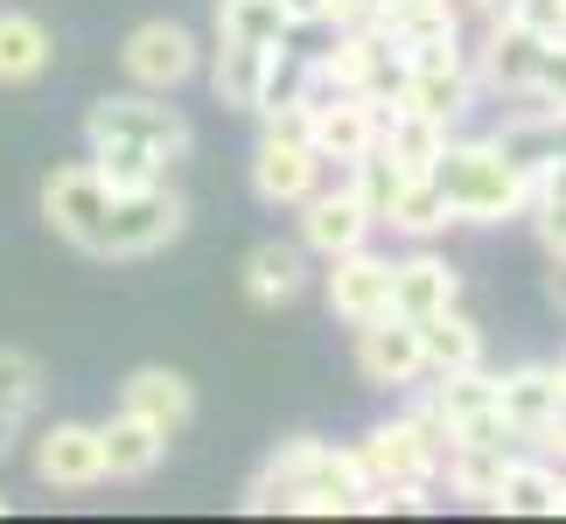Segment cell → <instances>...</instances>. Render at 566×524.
<instances>
[{
	"mask_svg": "<svg viewBox=\"0 0 566 524\" xmlns=\"http://www.w3.org/2000/svg\"><path fill=\"white\" fill-rule=\"evenodd\" d=\"M14 441H21V412H0V462L14 454Z\"/></svg>",
	"mask_w": 566,
	"mask_h": 524,
	"instance_id": "cell-40",
	"label": "cell"
},
{
	"mask_svg": "<svg viewBox=\"0 0 566 524\" xmlns=\"http://www.w3.org/2000/svg\"><path fill=\"white\" fill-rule=\"evenodd\" d=\"M322 161L308 140H294V134H266L259 140V155H252V196L259 203H273V210H294L301 196H315L322 189Z\"/></svg>",
	"mask_w": 566,
	"mask_h": 524,
	"instance_id": "cell-13",
	"label": "cell"
},
{
	"mask_svg": "<svg viewBox=\"0 0 566 524\" xmlns=\"http://www.w3.org/2000/svg\"><path fill=\"white\" fill-rule=\"evenodd\" d=\"M322 294H329V315L336 322H371V315H391V259L371 252V245H350L329 259L322 273Z\"/></svg>",
	"mask_w": 566,
	"mask_h": 524,
	"instance_id": "cell-10",
	"label": "cell"
},
{
	"mask_svg": "<svg viewBox=\"0 0 566 524\" xmlns=\"http://www.w3.org/2000/svg\"><path fill=\"white\" fill-rule=\"evenodd\" d=\"M0 517H8V496H0Z\"/></svg>",
	"mask_w": 566,
	"mask_h": 524,
	"instance_id": "cell-43",
	"label": "cell"
},
{
	"mask_svg": "<svg viewBox=\"0 0 566 524\" xmlns=\"http://www.w3.org/2000/svg\"><path fill=\"white\" fill-rule=\"evenodd\" d=\"M357 462L371 483H433L448 462V427L427 406H412L406 420H385L357 441Z\"/></svg>",
	"mask_w": 566,
	"mask_h": 524,
	"instance_id": "cell-3",
	"label": "cell"
},
{
	"mask_svg": "<svg viewBox=\"0 0 566 524\" xmlns=\"http://www.w3.org/2000/svg\"><path fill=\"white\" fill-rule=\"evenodd\" d=\"M294 29H315V21H329V0H287Z\"/></svg>",
	"mask_w": 566,
	"mask_h": 524,
	"instance_id": "cell-38",
	"label": "cell"
},
{
	"mask_svg": "<svg viewBox=\"0 0 566 524\" xmlns=\"http://www.w3.org/2000/svg\"><path fill=\"white\" fill-rule=\"evenodd\" d=\"M308 287V245H287V238H266L245 259V301L252 308H287V301Z\"/></svg>",
	"mask_w": 566,
	"mask_h": 524,
	"instance_id": "cell-19",
	"label": "cell"
},
{
	"mask_svg": "<svg viewBox=\"0 0 566 524\" xmlns=\"http://www.w3.org/2000/svg\"><path fill=\"white\" fill-rule=\"evenodd\" d=\"M391 105L454 126L475 105V77H469V63H462V71H406V84H399V98H391Z\"/></svg>",
	"mask_w": 566,
	"mask_h": 524,
	"instance_id": "cell-23",
	"label": "cell"
},
{
	"mask_svg": "<svg viewBox=\"0 0 566 524\" xmlns=\"http://www.w3.org/2000/svg\"><path fill=\"white\" fill-rule=\"evenodd\" d=\"M532 196H559L566 203V155H546V168L532 175Z\"/></svg>",
	"mask_w": 566,
	"mask_h": 524,
	"instance_id": "cell-37",
	"label": "cell"
},
{
	"mask_svg": "<svg viewBox=\"0 0 566 524\" xmlns=\"http://www.w3.org/2000/svg\"><path fill=\"white\" fill-rule=\"evenodd\" d=\"M84 140H140V147H155L161 161H182L196 134H189V119L168 105V92H126V98H98L92 105V119H84Z\"/></svg>",
	"mask_w": 566,
	"mask_h": 524,
	"instance_id": "cell-5",
	"label": "cell"
},
{
	"mask_svg": "<svg viewBox=\"0 0 566 524\" xmlns=\"http://www.w3.org/2000/svg\"><path fill=\"white\" fill-rule=\"evenodd\" d=\"M517 448H448V490L462 496V504H496V483H504V462H511Z\"/></svg>",
	"mask_w": 566,
	"mask_h": 524,
	"instance_id": "cell-30",
	"label": "cell"
},
{
	"mask_svg": "<svg viewBox=\"0 0 566 524\" xmlns=\"http://www.w3.org/2000/svg\"><path fill=\"white\" fill-rule=\"evenodd\" d=\"M532 448H538V454H546V462H559V469H566V406H559V412H553V420H546V427H538V433H532Z\"/></svg>",
	"mask_w": 566,
	"mask_h": 524,
	"instance_id": "cell-36",
	"label": "cell"
},
{
	"mask_svg": "<svg viewBox=\"0 0 566 524\" xmlns=\"http://www.w3.org/2000/svg\"><path fill=\"white\" fill-rule=\"evenodd\" d=\"M553 385H559V399H566V349L553 357Z\"/></svg>",
	"mask_w": 566,
	"mask_h": 524,
	"instance_id": "cell-41",
	"label": "cell"
},
{
	"mask_svg": "<svg viewBox=\"0 0 566 524\" xmlns=\"http://www.w3.org/2000/svg\"><path fill=\"white\" fill-rule=\"evenodd\" d=\"M294 35L287 0H217V42H259V50H280Z\"/></svg>",
	"mask_w": 566,
	"mask_h": 524,
	"instance_id": "cell-27",
	"label": "cell"
},
{
	"mask_svg": "<svg viewBox=\"0 0 566 524\" xmlns=\"http://www.w3.org/2000/svg\"><path fill=\"white\" fill-rule=\"evenodd\" d=\"M98 448H105V475H113V483H147L168 454V433L134 420V412H113V420L98 427Z\"/></svg>",
	"mask_w": 566,
	"mask_h": 524,
	"instance_id": "cell-20",
	"label": "cell"
},
{
	"mask_svg": "<svg viewBox=\"0 0 566 524\" xmlns=\"http://www.w3.org/2000/svg\"><path fill=\"white\" fill-rule=\"evenodd\" d=\"M378 147H385V155L399 161L406 175H427L433 161H441V147H448V126L427 119V113H406V105H391L385 126H378Z\"/></svg>",
	"mask_w": 566,
	"mask_h": 524,
	"instance_id": "cell-25",
	"label": "cell"
},
{
	"mask_svg": "<svg viewBox=\"0 0 566 524\" xmlns=\"http://www.w3.org/2000/svg\"><path fill=\"white\" fill-rule=\"evenodd\" d=\"M294 77V56L287 42L280 50H259V42H217V63H210V92L224 113H259L266 98H280V84Z\"/></svg>",
	"mask_w": 566,
	"mask_h": 524,
	"instance_id": "cell-7",
	"label": "cell"
},
{
	"mask_svg": "<svg viewBox=\"0 0 566 524\" xmlns=\"http://www.w3.org/2000/svg\"><path fill=\"white\" fill-rule=\"evenodd\" d=\"M532 98H538V105H553V113L566 105V35L546 42V56H538V77H532Z\"/></svg>",
	"mask_w": 566,
	"mask_h": 524,
	"instance_id": "cell-34",
	"label": "cell"
},
{
	"mask_svg": "<svg viewBox=\"0 0 566 524\" xmlns=\"http://www.w3.org/2000/svg\"><path fill=\"white\" fill-rule=\"evenodd\" d=\"M427 175L441 182L454 224H511V217L532 210V175L496 140H448Z\"/></svg>",
	"mask_w": 566,
	"mask_h": 524,
	"instance_id": "cell-2",
	"label": "cell"
},
{
	"mask_svg": "<svg viewBox=\"0 0 566 524\" xmlns=\"http://www.w3.org/2000/svg\"><path fill=\"white\" fill-rule=\"evenodd\" d=\"M378 126H385V105L364 98V92H343L336 105H322V113L308 119V147L322 161H343L350 168L357 155H371L378 147Z\"/></svg>",
	"mask_w": 566,
	"mask_h": 524,
	"instance_id": "cell-16",
	"label": "cell"
},
{
	"mask_svg": "<svg viewBox=\"0 0 566 524\" xmlns=\"http://www.w3.org/2000/svg\"><path fill=\"white\" fill-rule=\"evenodd\" d=\"M50 71V29L35 14L8 8L0 14V84H35Z\"/></svg>",
	"mask_w": 566,
	"mask_h": 524,
	"instance_id": "cell-28",
	"label": "cell"
},
{
	"mask_svg": "<svg viewBox=\"0 0 566 524\" xmlns=\"http://www.w3.org/2000/svg\"><path fill=\"white\" fill-rule=\"evenodd\" d=\"M92 168H98V182L126 196V189H155L168 161L155 155V147H140V140H92Z\"/></svg>",
	"mask_w": 566,
	"mask_h": 524,
	"instance_id": "cell-29",
	"label": "cell"
},
{
	"mask_svg": "<svg viewBox=\"0 0 566 524\" xmlns=\"http://www.w3.org/2000/svg\"><path fill=\"white\" fill-rule=\"evenodd\" d=\"M105 210H113V189L98 182L92 161H63L42 175V224H50L63 245L92 252L98 259V238H105Z\"/></svg>",
	"mask_w": 566,
	"mask_h": 524,
	"instance_id": "cell-6",
	"label": "cell"
},
{
	"mask_svg": "<svg viewBox=\"0 0 566 524\" xmlns=\"http://www.w3.org/2000/svg\"><path fill=\"white\" fill-rule=\"evenodd\" d=\"M546 301L566 315V259H553V273H546Z\"/></svg>",
	"mask_w": 566,
	"mask_h": 524,
	"instance_id": "cell-39",
	"label": "cell"
},
{
	"mask_svg": "<svg viewBox=\"0 0 566 524\" xmlns=\"http://www.w3.org/2000/svg\"><path fill=\"white\" fill-rule=\"evenodd\" d=\"M371 490L357 448H329L315 433H294V441L273 448V462L252 475L245 511H301V517H336L357 511V496Z\"/></svg>",
	"mask_w": 566,
	"mask_h": 524,
	"instance_id": "cell-1",
	"label": "cell"
},
{
	"mask_svg": "<svg viewBox=\"0 0 566 524\" xmlns=\"http://www.w3.org/2000/svg\"><path fill=\"white\" fill-rule=\"evenodd\" d=\"M189 224V203L168 182L155 189H126L113 196V210H105V238H98V259H155L182 238Z\"/></svg>",
	"mask_w": 566,
	"mask_h": 524,
	"instance_id": "cell-4",
	"label": "cell"
},
{
	"mask_svg": "<svg viewBox=\"0 0 566 524\" xmlns=\"http://www.w3.org/2000/svg\"><path fill=\"white\" fill-rule=\"evenodd\" d=\"M301 245L322 252V259H336V252H350V245H371V231H378V217L357 203V189L343 182V189H315V196H301Z\"/></svg>",
	"mask_w": 566,
	"mask_h": 524,
	"instance_id": "cell-14",
	"label": "cell"
},
{
	"mask_svg": "<svg viewBox=\"0 0 566 524\" xmlns=\"http://www.w3.org/2000/svg\"><path fill=\"white\" fill-rule=\"evenodd\" d=\"M412 329H420L427 378H433V370H475V364H483V329H475L462 308H441V315L412 322Z\"/></svg>",
	"mask_w": 566,
	"mask_h": 524,
	"instance_id": "cell-24",
	"label": "cell"
},
{
	"mask_svg": "<svg viewBox=\"0 0 566 524\" xmlns=\"http://www.w3.org/2000/svg\"><path fill=\"white\" fill-rule=\"evenodd\" d=\"M35 475H42L50 490H98V483H105L98 427H84V420L42 427V441H35Z\"/></svg>",
	"mask_w": 566,
	"mask_h": 524,
	"instance_id": "cell-15",
	"label": "cell"
},
{
	"mask_svg": "<svg viewBox=\"0 0 566 524\" xmlns=\"http://www.w3.org/2000/svg\"><path fill=\"white\" fill-rule=\"evenodd\" d=\"M538 56H546V35H532L525 21H511V14H490V29L469 56V77H475V92L525 98L532 77H538Z\"/></svg>",
	"mask_w": 566,
	"mask_h": 524,
	"instance_id": "cell-8",
	"label": "cell"
},
{
	"mask_svg": "<svg viewBox=\"0 0 566 524\" xmlns=\"http://www.w3.org/2000/svg\"><path fill=\"white\" fill-rule=\"evenodd\" d=\"M119 412H134V420L161 427L168 441H176V433L196 420V391H189L182 370H168V364H140L134 378L119 385Z\"/></svg>",
	"mask_w": 566,
	"mask_h": 524,
	"instance_id": "cell-17",
	"label": "cell"
},
{
	"mask_svg": "<svg viewBox=\"0 0 566 524\" xmlns=\"http://www.w3.org/2000/svg\"><path fill=\"white\" fill-rule=\"evenodd\" d=\"M462 301V273L448 266V259H433V252H412V259H391V315H406V322H427V315H441Z\"/></svg>",
	"mask_w": 566,
	"mask_h": 524,
	"instance_id": "cell-18",
	"label": "cell"
},
{
	"mask_svg": "<svg viewBox=\"0 0 566 524\" xmlns=\"http://www.w3.org/2000/svg\"><path fill=\"white\" fill-rule=\"evenodd\" d=\"M336 77H343V92H364V98H378L391 105L399 98V84H406V56H399V42H391L385 29H336Z\"/></svg>",
	"mask_w": 566,
	"mask_h": 524,
	"instance_id": "cell-12",
	"label": "cell"
},
{
	"mask_svg": "<svg viewBox=\"0 0 566 524\" xmlns=\"http://www.w3.org/2000/svg\"><path fill=\"white\" fill-rule=\"evenodd\" d=\"M490 511H504V517H553L559 511V462H546V454H511Z\"/></svg>",
	"mask_w": 566,
	"mask_h": 524,
	"instance_id": "cell-21",
	"label": "cell"
},
{
	"mask_svg": "<svg viewBox=\"0 0 566 524\" xmlns=\"http://www.w3.org/2000/svg\"><path fill=\"white\" fill-rule=\"evenodd\" d=\"M357 378L364 385H420L427 378V357H420V329H412L406 315H371L357 322Z\"/></svg>",
	"mask_w": 566,
	"mask_h": 524,
	"instance_id": "cell-11",
	"label": "cell"
},
{
	"mask_svg": "<svg viewBox=\"0 0 566 524\" xmlns=\"http://www.w3.org/2000/svg\"><path fill=\"white\" fill-rule=\"evenodd\" d=\"M287 98L301 105V113H322V105H336L343 98V77H336V63L329 56H315V63H294V77H287Z\"/></svg>",
	"mask_w": 566,
	"mask_h": 524,
	"instance_id": "cell-33",
	"label": "cell"
},
{
	"mask_svg": "<svg viewBox=\"0 0 566 524\" xmlns=\"http://www.w3.org/2000/svg\"><path fill=\"white\" fill-rule=\"evenodd\" d=\"M553 517H566V469H559V511Z\"/></svg>",
	"mask_w": 566,
	"mask_h": 524,
	"instance_id": "cell-42",
	"label": "cell"
},
{
	"mask_svg": "<svg viewBox=\"0 0 566 524\" xmlns=\"http://www.w3.org/2000/svg\"><path fill=\"white\" fill-rule=\"evenodd\" d=\"M532 231L546 245V259H566V203L559 196H532Z\"/></svg>",
	"mask_w": 566,
	"mask_h": 524,
	"instance_id": "cell-35",
	"label": "cell"
},
{
	"mask_svg": "<svg viewBox=\"0 0 566 524\" xmlns=\"http://www.w3.org/2000/svg\"><path fill=\"white\" fill-rule=\"evenodd\" d=\"M378 224H391L399 238H441L448 224H454V210H448V196H441V182L433 175H406L399 182V196H391V210L378 217Z\"/></svg>",
	"mask_w": 566,
	"mask_h": 524,
	"instance_id": "cell-26",
	"label": "cell"
},
{
	"mask_svg": "<svg viewBox=\"0 0 566 524\" xmlns=\"http://www.w3.org/2000/svg\"><path fill=\"white\" fill-rule=\"evenodd\" d=\"M119 63L140 92H176V84H189L203 71V50H196V35L182 21H140V29L119 42Z\"/></svg>",
	"mask_w": 566,
	"mask_h": 524,
	"instance_id": "cell-9",
	"label": "cell"
},
{
	"mask_svg": "<svg viewBox=\"0 0 566 524\" xmlns=\"http://www.w3.org/2000/svg\"><path fill=\"white\" fill-rule=\"evenodd\" d=\"M399 182H406V168L391 161L385 147H371V155H357V161H350V189H357V203L371 210V217H385V210H391Z\"/></svg>",
	"mask_w": 566,
	"mask_h": 524,
	"instance_id": "cell-32",
	"label": "cell"
},
{
	"mask_svg": "<svg viewBox=\"0 0 566 524\" xmlns=\"http://www.w3.org/2000/svg\"><path fill=\"white\" fill-rule=\"evenodd\" d=\"M42 406V364L29 357V349H14V343H0V412H29Z\"/></svg>",
	"mask_w": 566,
	"mask_h": 524,
	"instance_id": "cell-31",
	"label": "cell"
},
{
	"mask_svg": "<svg viewBox=\"0 0 566 524\" xmlns=\"http://www.w3.org/2000/svg\"><path fill=\"white\" fill-rule=\"evenodd\" d=\"M496 406H504V412H511V427L532 441V433L566 406V399H559V385H553V364H517V370H504V378H496Z\"/></svg>",
	"mask_w": 566,
	"mask_h": 524,
	"instance_id": "cell-22",
	"label": "cell"
}]
</instances>
